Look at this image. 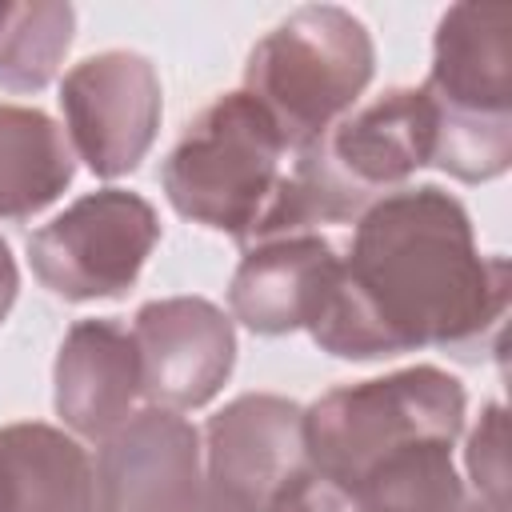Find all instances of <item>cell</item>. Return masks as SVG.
I'll list each match as a JSON object with an SVG mask.
<instances>
[{"label": "cell", "mask_w": 512, "mask_h": 512, "mask_svg": "<svg viewBox=\"0 0 512 512\" xmlns=\"http://www.w3.org/2000/svg\"><path fill=\"white\" fill-rule=\"evenodd\" d=\"M508 292V256L476 248L468 208L436 184H404L356 216L348 256L308 336L340 360L420 348L480 360L500 336Z\"/></svg>", "instance_id": "obj_1"}, {"label": "cell", "mask_w": 512, "mask_h": 512, "mask_svg": "<svg viewBox=\"0 0 512 512\" xmlns=\"http://www.w3.org/2000/svg\"><path fill=\"white\" fill-rule=\"evenodd\" d=\"M288 160L280 128L240 88L212 100L188 124L160 168V184L184 220L252 248L276 236Z\"/></svg>", "instance_id": "obj_2"}, {"label": "cell", "mask_w": 512, "mask_h": 512, "mask_svg": "<svg viewBox=\"0 0 512 512\" xmlns=\"http://www.w3.org/2000/svg\"><path fill=\"white\" fill-rule=\"evenodd\" d=\"M436 116L432 164L464 184H484L512 164V8L452 4L432 40L420 84Z\"/></svg>", "instance_id": "obj_3"}, {"label": "cell", "mask_w": 512, "mask_h": 512, "mask_svg": "<svg viewBox=\"0 0 512 512\" xmlns=\"http://www.w3.org/2000/svg\"><path fill=\"white\" fill-rule=\"evenodd\" d=\"M464 384L412 364L360 384H340L304 408V452L316 472L348 492L384 460L420 444H456L464 432Z\"/></svg>", "instance_id": "obj_4"}, {"label": "cell", "mask_w": 512, "mask_h": 512, "mask_svg": "<svg viewBox=\"0 0 512 512\" xmlns=\"http://www.w3.org/2000/svg\"><path fill=\"white\" fill-rule=\"evenodd\" d=\"M372 72L376 44L364 20L336 4H304L256 40L244 92L272 116L288 152H300L352 112Z\"/></svg>", "instance_id": "obj_5"}, {"label": "cell", "mask_w": 512, "mask_h": 512, "mask_svg": "<svg viewBox=\"0 0 512 512\" xmlns=\"http://www.w3.org/2000/svg\"><path fill=\"white\" fill-rule=\"evenodd\" d=\"M156 244L160 216L140 192L96 188L28 236V264L68 304L116 300L140 280Z\"/></svg>", "instance_id": "obj_6"}, {"label": "cell", "mask_w": 512, "mask_h": 512, "mask_svg": "<svg viewBox=\"0 0 512 512\" xmlns=\"http://www.w3.org/2000/svg\"><path fill=\"white\" fill-rule=\"evenodd\" d=\"M60 112L72 152L100 180L128 176L160 132L164 92L156 64L128 48H108L72 64L60 80Z\"/></svg>", "instance_id": "obj_7"}, {"label": "cell", "mask_w": 512, "mask_h": 512, "mask_svg": "<svg viewBox=\"0 0 512 512\" xmlns=\"http://www.w3.org/2000/svg\"><path fill=\"white\" fill-rule=\"evenodd\" d=\"M96 512H232L204 476L200 432L164 408H140L96 452Z\"/></svg>", "instance_id": "obj_8"}, {"label": "cell", "mask_w": 512, "mask_h": 512, "mask_svg": "<svg viewBox=\"0 0 512 512\" xmlns=\"http://www.w3.org/2000/svg\"><path fill=\"white\" fill-rule=\"evenodd\" d=\"M140 356V396L148 408H204L236 364V328L224 308L204 296L148 300L132 320Z\"/></svg>", "instance_id": "obj_9"}, {"label": "cell", "mask_w": 512, "mask_h": 512, "mask_svg": "<svg viewBox=\"0 0 512 512\" xmlns=\"http://www.w3.org/2000/svg\"><path fill=\"white\" fill-rule=\"evenodd\" d=\"M204 476L232 512H268L272 496L308 468L304 408L288 396L244 392L204 424Z\"/></svg>", "instance_id": "obj_10"}, {"label": "cell", "mask_w": 512, "mask_h": 512, "mask_svg": "<svg viewBox=\"0 0 512 512\" xmlns=\"http://www.w3.org/2000/svg\"><path fill=\"white\" fill-rule=\"evenodd\" d=\"M312 148L364 212L372 200L404 188L416 168L432 164L436 116L424 88H388L332 124L320 140H312Z\"/></svg>", "instance_id": "obj_11"}, {"label": "cell", "mask_w": 512, "mask_h": 512, "mask_svg": "<svg viewBox=\"0 0 512 512\" xmlns=\"http://www.w3.org/2000/svg\"><path fill=\"white\" fill-rule=\"evenodd\" d=\"M52 384L56 416L84 440H108L144 400L132 328L112 316L76 320L60 340Z\"/></svg>", "instance_id": "obj_12"}, {"label": "cell", "mask_w": 512, "mask_h": 512, "mask_svg": "<svg viewBox=\"0 0 512 512\" xmlns=\"http://www.w3.org/2000/svg\"><path fill=\"white\" fill-rule=\"evenodd\" d=\"M340 272L332 240L316 232L280 236L244 248L228 284V312L256 336H284L308 328Z\"/></svg>", "instance_id": "obj_13"}, {"label": "cell", "mask_w": 512, "mask_h": 512, "mask_svg": "<svg viewBox=\"0 0 512 512\" xmlns=\"http://www.w3.org/2000/svg\"><path fill=\"white\" fill-rule=\"evenodd\" d=\"M12 512H96V464L76 436L24 420L0 428Z\"/></svg>", "instance_id": "obj_14"}, {"label": "cell", "mask_w": 512, "mask_h": 512, "mask_svg": "<svg viewBox=\"0 0 512 512\" xmlns=\"http://www.w3.org/2000/svg\"><path fill=\"white\" fill-rule=\"evenodd\" d=\"M76 152L64 128L28 104H0V220H32L64 196Z\"/></svg>", "instance_id": "obj_15"}, {"label": "cell", "mask_w": 512, "mask_h": 512, "mask_svg": "<svg viewBox=\"0 0 512 512\" xmlns=\"http://www.w3.org/2000/svg\"><path fill=\"white\" fill-rule=\"evenodd\" d=\"M76 12L60 0H0V88L40 92L72 48Z\"/></svg>", "instance_id": "obj_16"}, {"label": "cell", "mask_w": 512, "mask_h": 512, "mask_svg": "<svg viewBox=\"0 0 512 512\" xmlns=\"http://www.w3.org/2000/svg\"><path fill=\"white\" fill-rule=\"evenodd\" d=\"M464 464L472 476V496L496 512H508V452H504V404H488L468 436Z\"/></svg>", "instance_id": "obj_17"}, {"label": "cell", "mask_w": 512, "mask_h": 512, "mask_svg": "<svg viewBox=\"0 0 512 512\" xmlns=\"http://www.w3.org/2000/svg\"><path fill=\"white\" fill-rule=\"evenodd\" d=\"M268 512H360V508L344 484L328 480L324 472H316L308 464L272 496Z\"/></svg>", "instance_id": "obj_18"}, {"label": "cell", "mask_w": 512, "mask_h": 512, "mask_svg": "<svg viewBox=\"0 0 512 512\" xmlns=\"http://www.w3.org/2000/svg\"><path fill=\"white\" fill-rule=\"evenodd\" d=\"M16 292H20V272H16L12 248L0 240V320L12 312V304H16Z\"/></svg>", "instance_id": "obj_19"}, {"label": "cell", "mask_w": 512, "mask_h": 512, "mask_svg": "<svg viewBox=\"0 0 512 512\" xmlns=\"http://www.w3.org/2000/svg\"><path fill=\"white\" fill-rule=\"evenodd\" d=\"M0 512H12V480H8L4 460H0Z\"/></svg>", "instance_id": "obj_20"}, {"label": "cell", "mask_w": 512, "mask_h": 512, "mask_svg": "<svg viewBox=\"0 0 512 512\" xmlns=\"http://www.w3.org/2000/svg\"><path fill=\"white\" fill-rule=\"evenodd\" d=\"M360 512H364V508H360ZM456 512H496V508H488L484 500H476V496H468V500H464V504H460Z\"/></svg>", "instance_id": "obj_21"}]
</instances>
